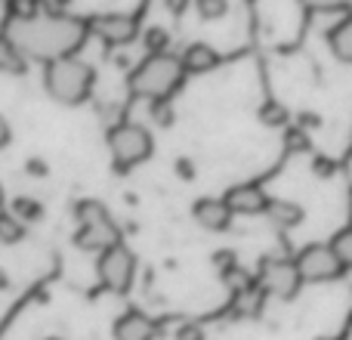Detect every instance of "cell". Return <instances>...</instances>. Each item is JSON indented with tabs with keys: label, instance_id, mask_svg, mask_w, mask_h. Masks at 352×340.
<instances>
[{
	"label": "cell",
	"instance_id": "6da1fadb",
	"mask_svg": "<svg viewBox=\"0 0 352 340\" xmlns=\"http://www.w3.org/2000/svg\"><path fill=\"white\" fill-rule=\"evenodd\" d=\"M90 25L74 16H12L3 34L31 59H65L84 43Z\"/></svg>",
	"mask_w": 352,
	"mask_h": 340
},
{
	"label": "cell",
	"instance_id": "7a4b0ae2",
	"mask_svg": "<svg viewBox=\"0 0 352 340\" xmlns=\"http://www.w3.org/2000/svg\"><path fill=\"white\" fill-rule=\"evenodd\" d=\"M182 78H186V65H182L179 56L158 53V56H148L146 62H140L127 84L136 96H146L152 103H158V99L170 96L176 87L182 84Z\"/></svg>",
	"mask_w": 352,
	"mask_h": 340
},
{
	"label": "cell",
	"instance_id": "3957f363",
	"mask_svg": "<svg viewBox=\"0 0 352 340\" xmlns=\"http://www.w3.org/2000/svg\"><path fill=\"white\" fill-rule=\"evenodd\" d=\"M43 87L53 99L65 105H80L93 90V68L87 62L65 56V59H53L43 68Z\"/></svg>",
	"mask_w": 352,
	"mask_h": 340
},
{
	"label": "cell",
	"instance_id": "277c9868",
	"mask_svg": "<svg viewBox=\"0 0 352 340\" xmlns=\"http://www.w3.org/2000/svg\"><path fill=\"white\" fill-rule=\"evenodd\" d=\"M78 220H80V229H78V248L84 251H109L115 244H121L118 238V226L111 223L109 211H105L99 201H80L78 204Z\"/></svg>",
	"mask_w": 352,
	"mask_h": 340
},
{
	"label": "cell",
	"instance_id": "5b68a950",
	"mask_svg": "<svg viewBox=\"0 0 352 340\" xmlns=\"http://www.w3.org/2000/svg\"><path fill=\"white\" fill-rule=\"evenodd\" d=\"M109 149L121 167H133L152 155L155 142H152V134H148L142 124L124 121V124H118V127L109 130Z\"/></svg>",
	"mask_w": 352,
	"mask_h": 340
},
{
	"label": "cell",
	"instance_id": "8992f818",
	"mask_svg": "<svg viewBox=\"0 0 352 340\" xmlns=\"http://www.w3.org/2000/svg\"><path fill=\"white\" fill-rule=\"evenodd\" d=\"M99 281H102L109 291L115 294H127L130 285H133V275H136V257L130 248L124 244H115V248L102 251L99 254Z\"/></svg>",
	"mask_w": 352,
	"mask_h": 340
},
{
	"label": "cell",
	"instance_id": "52a82bcc",
	"mask_svg": "<svg viewBox=\"0 0 352 340\" xmlns=\"http://www.w3.org/2000/svg\"><path fill=\"white\" fill-rule=\"evenodd\" d=\"M294 263H297L303 281H334V279H340L343 269H346L331 244H306Z\"/></svg>",
	"mask_w": 352,
	"mask_h": 340
},
{
	"label": "cell",
	"instance_id": "ba28073f",
	"mask_svg": "<svg viewBox=\"0 0 352 340\" xmlns=\"http://www.w3.org/2000/svg\"><path fill=\"white\" fill-rule=\"evenodd\" d=\"M300 285H303V275H300L297 263L294 260H263L260 266V288L266 294H272V297L278 300H291L294 294L300 291Z\"/></svg>",
	"mask_w": 352,
	"mask_h": 340
},
{
	"label": "cell",
	"instance_id": "9c48e42d",
	"mask_svg": "<svg viewBox=\"0 0 352 340\" xmlns=\"http://www.w3.org/2000/svg\"><path fill=\"white\" fill-rule=\"evenodd\" d=\"M90 25L93 34H99L105 43H130L140 31V22L127 12H105V16H96Z\"/></svg>",
	"mask_w": 352,
	"mask_h": 340
},
{
	"label": "cell",
	"instance_id": "30bf717a",
	"mask_svg": "<svg viewBox=\"0 0 352 340\" xmlns=\"http://www.w3.org/2000/svg\"><path fill=\"white\" fill-rule=\"evenodd\" d=\"M223 201L229 204L232 213L254 217V213H266V207H269L272 198H266V192H263L256 182H241V186H232Z\"/></svg>",
	"mask_w": 352,
	"mask_h": 340
},
{
	"label": "cell",
	"instance_id": "8fae6325",
	"mask_svg": "<svg viewBox=\"0 0 352 340\" xmlns=\"http://www.w3.org/2000/svg\"><path fill=\"white\" fill-rule=\"evenodd\" d=\"M192 213H195V220H198L204 229H210V232H223V229H229V223H232L229 204H226V201H217V198L195 201Z\"/></svg>",
	"mask_w": 352,
	"mask_h": 340
},
{
	"label": "cell",
	"instance_id": "7c38bea8",
	"mask_svg": "<svg viewBox=\"0 0 352 340\" xmlns=\"http://www.w3.org/2000/svg\"><path fill=\"white\" fill-rule=\"evenodd\" d=\"M155 322L142 312H127L115 322V340H152Z\"/></svg>",
	"mask_w": 352,
	"mask_h": 340
},
{
	"label": "cell",
	"instance_id": "4fadbf2b",
	"mask_svg": "<svg viewBox=\"0 0 352 340\" xmlns=\"http://www.w3.org/2000/svg\"><path fill=\"white\" fill-rule=\"evenodd\" d=\"M179 59L186 65V72H192V74H204L219 65V53L213 47H207V43H188Z\"/></svg>",
	"mask_w": 352,
	"mask_h": 340
},
{
	"label": "cell",
	"instance_id": "5bb4252c",
	"mask_svg": "<svg viewBox=\"0 0 352 340\" xmlns=\"http://www.w3.org/2000/svg\"><path fill=\"white\" fill-rule=\"evenodd\" d=\"M266 217L272 220L278 229H294V226H300V220H303V207L294 204V201H285V198H272L266 207Z\"/></svg>",
	"mask_w": 352,
	"mask_h": 340
},
{
	"label": "cell",
	"instance_id": "9a60e30c",
	"mask_svg": "<svg viewBox=\"0 0 352 340\" xmlns=\"http://www.w3.org/2000/svg\"><path fill=\"white\" fill-rule=\"evenodd\" d=\"M328 43H331V50H334V56L340 62H352V19L340 22L337 28H331Z\"/></svg>",
	"mask_w": 352,
	"mask_h": 340
},
{
	"label": "cell",
	"instance_id": "2e32d148",
	"mask_svg": "<svg viewBox=\"0 0 352 340\" xmlns=\"http://www.w3.org/2000/svg\"><path fill=\"white\" fill-rule=\"evenodd\" d=\"M0 72L3 74H22L25 72V53L6 34H0Z\"/></svg>",
	"mask_w": 352,
	"mask_h": 340
},
{
	"label": "cell",
	"instance_id": "e0dca14e",
	"mask_svg": "<svg viewBox=\"0 0 352 340\" xmlns=\"http://www.w3.org/2000/svg\"><path fill=\"white\" fill-rule=\"evenodd\" d=\"M263 288L260 285H250V288H244V291H238V304H235V310L241 312V316H254L256 310H260V304H263Z\"/></svg>",
	"mask_w": 352,
	"mask_h": 340
},
{
	"label": "cell",
	"instance_id": "ac0fdd59",
	"mask_svg": "<svg viewBox=\"0 0 352 340\" xmlns=\"http://www.w3.org/2000/svg\"><path fill=\"white\" fill-rule=\"evenodd\" d=\"M22 235V220H16L12 213H0V244H16Z\"/></svg>",
	"mask_w": 352,
	"mask_h": 340
},
{
	"label": "cell",
	"instance_id": "d6986e66",
	"mask_svg": "<svg viewBox=\"0 0 352 340\" xmlns=\"http://www.w3.org/2000/svg\"><path fill=\"white\" fill-rule=\"evenodd\" d=\"M331 248H334V254L340 257L343 266L352 269V226L349 229H340L334 238H331Z\"/></svg>",
	"mask_w": 352,
	"mask_h": 340
},
{
	"label": "cell",
	"instance_id": "ffe728a7",
	"mask_svg": "<svg viewBox=\"0 0 352 340\" xmlns=\"http://www.w3.org/2000/svg\"><path fill=\"white\" fill-rule=\"evenodd\" d=\"M195 10L201 19L213 22V19H223L229 12V0H195Z\"/></svg>",
	"mask_w": 352,
	"mask_h": 340
},
{
	"label": "cell",
	"instance_id": "44dd1931",
	"mask_svg": "<svg viewBox=\"0 0 352 340\" xmlns=\"http://www.w3.org/2000/svg\"><path fill=\"white\" fill-rule=\"evenodd\" d=\"M260 121L266 124V127H281V124H287V111L281 103H263L260 105Z\"/></svg>",
	"mask_w": 352,
	"mask_h": 340
},
{
	"label": "cell",
	"instance_id": "7402d4cb",
	"mask_svg": "<svg viewBox=\"0 0 352 340\" xmlns=\"http://www.w3.org/2000/svg\"><path fill=\"white\" fill-rule=\"evenodd\" d=\"M146 47H148L152 56L167 53V47H170V34H167L164 28H148L146 31Z\"/></svg>",
	"mask_w": 352,
	"mask_h": 340
},
{
	"label": "cell",
	"instance_id": "603a6c76",
	"mask_svg": "<svg viewBox=\"0 0 352 340\" xmlns=\"http://www.w3.org/2000/svg\"><path fill=\"white\" fill-rule=\"evenodd\" d=\"M41 211L43 207L37 204L34 198H16L12 201V217L16 220H37L41 217Z\"/></svg>",
	"mask_w": 352,
	"mask_h": 340
},
{
	"label": "cell",
	"instance_id": "cb8c5ba5",
	"mask_svg": "<svg viewBox=\"0 0 352 340\" xmlns=\"http://www.w3.org/2000/svg\"><path fill=\"white\" fill-rule=\"evenodd\" d=\"M306 10H318V12H328V10H349V0H300Z\"/></svg>",
	"mask_w": 352,
	"mask_h": 340
},
{
	"label": "cell",
	"instance_id": "d4e9b609",
	"mask_svg": "<svg viewBox=\"0 0 352 340\" xmlns=\"http://www.w3.org/2000/svg\"><path fill=\"white\" fill-rule=\"evenodd\" d=\"M152 118H155L158 124H170V121H173L170 103H167V99H158V103H152Z\"/></svg>",
	"mask_w": 352,
	"mask_h": 340
},
{
	"label": "cell",
	"instance_id": "484cf974",
	"mask_svg": "<svg viewBox=\"0 0 352 340\" xmlns=\"http://www.w3.org/2000/svg\"><path fill=\"white\" fill-rule=\"evenodd\" d=\"M176 340H204V328L195 322H186V325H179V331H176Z\"/></svg>",
	"mask_w": 352,
	"mask_h": 340
},
{
	"label": "cell",
	"instance_id": "4316f807",
	"mask_svg": "<svg viewBox=\"0 0 352 340\" xmlns=\"http://www.w3.org/2000/svg\"><path fill=\"white\" fill-rule=\"evenodd\" d=\"M309 142H306V134H300V130H294V134H287V149H306Z\"/></svg>",
	"mask_w": 352,
	"mask_h": 340
},
{
	"label": "cell",
	"instance_id": "83f0119b",
	"mask_svg": "<svg viewBox=\"0 0 352 340\" xmlns=\"http://www.w3.org/2000/svg\"><path fill=\"white\" fill-rule=\"evenodd\" d=\"M6 142H10V124H6L3 118H0V149H3Z\"/></svg>",
	"mask_w": 352,
	"mask_h": 340
},
{
	"label": "cell",
	"instance_id": "f1b7e54d",
	"mask_svg": "<svg viewBox=\"0 0 352 340\" xmlns=\"http://www.w3.org/2000/svg\"><path fill=\"white\" fill-rule=\"evenodd\" d=\"M186 3H188V0H167V6H170L173 12H182V10H186Z\"/></svg>",
	"mask_w": 352,
	"mask_h": 340
},
{
	"label": "cell",
	"instance_id": "f546056e",
	"mask_svg": "<svg viewBox=\"0 0 352 340\" xmlns=\"http://www.w3.org/2000/svg\"><path fill=\"white\" fill-rule=\"evenodd\" d=\"M179 173H182V176H195V167H188V161L179 158Z\"/></svg>",
	"mask_w": 352,
	"mask_h": 340
},
{
	"label": "cell",
	"instance_id": "4dcf8cb0",
	"mask_svg": "<svg viewBox=\"0 0 352 340\" xmlns=\"http://www.w3.org/2000/svg\"><path fill=\"white\" fill-rule=\"evenodd\" d=\"M47 340H62V337H47Z\"/></svg>",
	"mask_w": 352,
	"mask_h": 340
},
{
	"label": "cell",
	"instance_id": "1f68e13d",
	"mask_svg": "<svg viewBox=\"0 0 352 340\" xmlns=\"http://www.w3.org/2000/svg\"><path fill=\"white\" fill-rule=\"evenodd\" d=\"M0 198H3V189H0Z\"/></svg>",
	"mask_w": 352,
	"mask_h": 340
},
{
	"label": "cell",
	"instance_id": "d6a6232c",
	"mask_svg": "<svg viewBox=\"0 0 352 340\" xmlns=\"http://www.w3.org/2000/svg\"><path fill=\"white\" fill-rule=\"evenodd\" d=\"M349 10H352V0H349Z\"/></svg>",
	"mask_w": 352,
	"mask_h": 340
}]
</instances>
